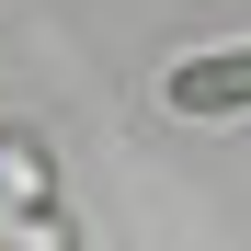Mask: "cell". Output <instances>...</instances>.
<instances>
[{
	"mask_svg": "<svg viewBox=\"0 0 251 251\" xmlns=\"http://www.w3.org/2000/svg\"><path fill=\"white\" fill-rule=\"evenodd\" d=\"M160 103H172L183 126H240V114H251V34H228V46H194L172 80H160Z\"/></svg>",
	"mask_w": 251,
	"mask_h": 251,
	"instance_id": "cell-1",
	"label": "cell"
},
{
	"mask_svg": "<svg viewBox=\"0 0 251 251\" xmlns=\"http://www.w3.org/2000/svg\"><path fill=\"white\" fill-rule=\"evenodd\" d=\"M0 183H12L23 205H46V160H34V149H0Z\"/></svg>",
	"mask_w": 251,
	"mask_h": 251,
	"instance_id": "cell-2",
	"label": "cell"
}]
</instances>
